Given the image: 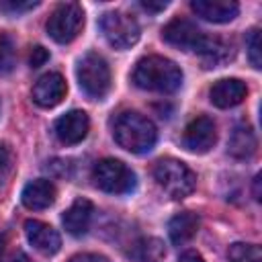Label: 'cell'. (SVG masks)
Masks as SVG:
<instances>
[{
  "label": "cell",
  "instance_id": "cell-1",
  "mask_svg": "<svg viewBox=\"0 0 262 262\" xmlns=\"http://www.w3.org/2000/svg\"><path fill=\"white\" fill-rule=\"evenodd\" d=\"M133 82L141 90L149 92H174L182 84V70L168 57L147 55L135 63Z\"/></svg>",
  "mask_w": 262,
  "mask_h": 262
},
{
  "label": "cell",
  "instance_id": "cell-2",
  "mask_svg": "<svg viewBox=\"0 0 262 262\" xmlns=\"http://www.w3.org/2000/svg\"><path fill=\"white\" fill-rule=\"evenodd\" d=\"M113 137L123 149L131 154H145L156 145L158 131L147 117L135 111H127L115 119Z\"/></svg>",
  "mask_w": 262,
  "mask_h": 262
},
{
  "label": "cell",
  "instance_id": "cell-3",
  "mask_svg": "<svg viewBox=\"0 0 262 262\" xmlns=\"http://www.w3.org/2000/svg\"><path fill=\"white\" fill-rule=\"evenodd\" d=\"M154 178L158 186L172 199L188 196L196 186V174L180 160L162 158L154 166Z\"/></svg>",
  "mask_w": 262,
  "mask_h": 262
},
{
  "label": "cell",
  "instance_id": "cell-4",
  "mask_svg": "<svg viewBox=\"0 0 262 262\" xmlns=\"http://www.w3.org/2000/svg\"><path fill=\"white\" fill-rule=\"evenodd\" d=\"M76 78L88 98L100 100L111 88V68L98 53H86L76 66Z\"/></svg>",
  "mask_w": 262,
  "mask_h": 262
},
{
  "label": "cell",
  "instance_id": "cell-5",
  "mask_svg": "<svg viewBox=\"0 0 262 262\" xmlns=\"http://www.w3.org/2000/svg\"><path fill=\"white\" fill-rule=\"evenodd\" d=\"M92 180L100 190L108 194H127L137 184L133 170L115 158H104L96 162V166L92 168Z\"/></svg>",
  "mask_w": 262,
  "mask_h": 262
},
{
  "label": "cell",
  "instance_id": "cell-6",
  "mask_svg": "<svg viewBox=\"0 0 262 262\" xmlns=\"http://www.w3.org/2000/svg\"><path fill=\"white\" fill-rule=\"evenodd\" d=\"M47 33L57 43H70L84 27V10L76 2H61L47 18Z\"/></svg>",
  "mask_w": 262,
  "mask_h": 262
},
{
  "label": "cell",
  "instance_id": "cell-7",
  "mask_svg": "<svg viewBox=\"0 0 262 262\" xmlns=\"http://www.w3.org/2000/svg\"><path fill=\"white\" fill-rule=\"evenodd\" d=\"M100 29L108 45H113L115 49H129L139 39V23L135 20V16L121 10L106 12L100 18Z\"/></svg>",
  "mask_w": 262,
  "mask_h": 262
},
{
  "label": "cell",
  "instance_id": "cell-8",
  "mask_svg": "<svg viewBox=\"0 0 262 262\" xmlns=\"http://www.w3.org/2000/svg\"><path fill=\"white\" fill-rule=\"evenodd\" d=\"M207 35H203V31L190 23L188 18H172L164 29H162V39L172 45L178 47L182 51H199L203 41Z\"/></svg>",
  "mask_w": 262,
  "mask_h": 262
},
{
  "label": "cell",
  "instance_id": "cell-9",
  "mask_svg": "<svg viewBox=\"0 0 262 262\" xmlns=\"http://www.w3.org/2000/svg\"><path fill=\"white\" fill-rule=\"evenodd\" d=\"M217 141V127L213 119L209 117H196L192 119L184 133H182V145L192 154H207Z\"/></svg>",
  "mask_w": 262,
  "mask_h": 262
},
{
  "label": "cell",
  "instance_id": "cell-10",
  "mask_svg": "<svg viewBox=\"0 0 262 262\" xmlns=\"http://www.w3.org/2000/svg\"><path fill=\"white\" fill-rule=\"evenodd\" d=\"M66 92H68V86H66L63 76L57 72H49V74H43L35 82L33 100L43 108H53L66 98Z\"/></svg>",
  "mask_w": 262,
  "mask_h": 262
},
{
  "label": "cell",
  "instance_id": "cell-11",
  "mask_svg": "<svg viewBox=\"0 0 262 262\" xmlns=\"http://www.w3.org/2000/svg\"><path fill=\"white\" fill-rule=\"evenodd\" d=\"M88 129H90V119L84 111H70L61 115L53 125L55 137L66 145L80 143L88 135Z\"/></svg>",
  "mask_w": 262,
  "mask_h": 262
},
{
  "label": "cell",
  "instance_id": "cell-12",
  "mask_svg": "<svg viewBox=\"0 0 262 262\" xmlns=\"http://www.w3.org/2000/svg\"><path fill=\"white\" fill-rule=\"evenodd\" d=\"M25 235H27L29 244H31L37 252H41V254H45V256H53V254L59 252V248H61V237H59V233H57L51 225H47V223H43V221H37V219L25 221Z\"/></svg>",
  "mask_w": 262,
  "mask_h": 262
},
{
  "label": "cell",
  "instance_id": "cell-13",
  "mask_svg": "<svg viewBox=\"0 0 262 262\" xmlns=\"http://www.w3.org/2000/svg\"><path fill=\"white\" fill-rule=\"evenodd\" d=\"M248 94V86L246 82H242L239 78H223L217 80L211 90H209V98L215 106L219 108H231L235 104H239Z\"/></svg>",
  "mask_w": 262,
  "mask_h": 262
},
{
  "label": "cell",
  "instance_id": "cell-14",
  "mask_svg": "<svg viewBox=\"0 0 262 262\" xmlns=\"http://www.w3.org/2000/svg\"><path fill=\"white\" fill-rule=\"evenodd\" d=\"M190 8L209 23H229L239 12V4L233 0H192Z\"/></svg>",
  "mask_w": 262,
  "mask_h": 262
},
{
  "label": "cell",
  "instance_id": "cell-15",
  "mask_svg": "<svg viewBox=\"0 0 262 262\" xmlns=\"http://www.w3.org/2000/svg\"><path fill=\"white\" fill-rule=\"evenodd\" d=\"M55 186L51 180L47 178H37V180H31L23 192H20V201L27 209L31 211H41V209H47L49 205H53L55 201Z\"/></svg>",
  "mask_w": 262,
  "mask_h": 262
},
{
  "label": "cell",
  "instance_id": "cell-16",
  "mask_svg": "<svg viewBox=\"0 0 262 262\" xmlns=\"http://www.w3.org/2000/svg\"><path fill=\"white\" fill-rule=\"evenodd\" d=\"M92 213H94L92 203L88 199H78L63 213L61 223H63V227H66L68 233H72V235H84L88 231V227H90Z\"/></svg>",
  "mask_w": 262,
  "mask_h": 262
},
{
  "label": "cell",
  "instance_id": "cell-17",
  "mask_svg": "<svg viewBox=\"0 0 262 262\" xmlns=\"http://www.w3.org/2000/svg\"><path fill=\"white\" fill-rule=\"evenodd\" d=\"M199 225H201V219L196 213L192 211H182L178 215H174L168 223V235H170V242L176 244V246H182L186 244L188 239L194 237V233L199 231Z\"/></svg>",
  "mask_w": 262,
  "mask_h": 262
},
{
  "label": "cell",
  "instance_id": "cell-18",
  "mask_svg": "<svg viewBox=\"0 0 262 262\" xmlns=\"http://www.w3.org/2000/svg\"><path fill=\"white\" fill-rule=\"evenodd\" d=\"M256 151V135L250 127L239 125L231 131L229 141H227V154L237 158V160H248Z\"/></svg>",
  "mask_w": 262,
  "mask_h": 262
},
{
  "label": "cell",
  "instance_id": "cell-19",
  "mask_svg": "<svg viewBox=\"0 0 262 262\" xmlns=\"http://www.w3.org/2000/svg\"><path fill=\"white\" fill-rule=\"evenodd\" d=\"M127 256L133 262H162L166 256V248L164 242L158 237H141L131 244Z\"/></svg>",
  "mask_w": 262,
  "mask_h": 262
},
{
  "label": "cell",
  "instance_id": "cell-20",
  "mask_svg": "<svg viewBox=\"0 0 262 262\" xmlns=\"http://www.w3.org/2000/svg\"><path fill=\"white\" fill-rule=\"evenodd\" d=\"M196 53L201 55L205 68H217V66H221L233 57L231 45H227L225 41H221L217 37H205V41Z\"/></svg>",
  "mask_w": 262,
  "mask_h": 262
},
{
  "label": "cell",
  "instance_id": "cell-21",
  "mask_svg": "<svg viewBox=\"0 0 262 262\" xmlns=\"http://www.w3.org/2000/svg\"><path fill=\"white\" fill-rule=\"evenodd\" d=\"M227 256L231 262H262V250L256 244H233Z\"/></svg>",
  "mask_w": 262,
  "mask_h": 262
},
{
  "label": "cell",
  "instance_id": "cell-22",
  "mask_svg": "<svg viewBox=\"0 0 262 262\" xmlns=\"http://www.w3.org/2000/svg\"><path fill=\"white\" fill-rule=\"evenodd\" d=\"M14 55H16V51H14L12 39L4 31H0V74H6L12 70Z\"/></svg>",
  "mask_w": 262,
  "mask_h": 262
},
{
  "label": "cell",
  "instance_id": "cell-23",
  "mask_svg": "<svg viewBox=\"0 0 262 262\" xmlns=\"http://www.w3.org/2000/svg\"><path fill=\"white\" fill-rule=\"evenodd\" d=\"M246 49H248V57L252 61V66L256 70L262 68V59H260V29H252L246 37Z\"/></svg>",
  "mask_w": 262,
  "mask_h": 262
},
{
  "label": "cell",
  "instance_id": "cell-24",
  "mask_svg": "<svg viewBox=\"0 0 262 262\" xmlns=\"http://www.w3.org/2000/svg\"><path fill=\"white\" fill-rule=\"evenodd\" d=\"M35 6H39V2H33V0H29V2H23V0H4V2H0V10L8 16L23 14L27 10H33Z\"/></svg>",
  "mask_w": 262,
  "mask_h": 262
},
{
  "label": "cell",
  "instance_id": "cell-25",
  "mask_svg": "<svg viewBox=\"0 0 262 262\" xmlns=\"http://www.w3.org/2000/svg\"><path fill=\"white\" fill-rule=\"evenodd\" d=\"M47 59H49V51L45 47H41V45L31 47V53H29V66L31 68H41Z\"/></svg>",
  "mask_w": 262,
  "mask_h": 262
},
{
  "label": "cell",
  "instance_id": "cell-26",
  "mask_svg": "<svg viewBox=\"0 0 262 262\" xmlns=\"http://www.w3.org/2000/svg\"><path fill=\"white\" fill-rule=\"evenodd\" d=\"M139 4H141V8L147 10V12H160V10H164V8L168 6L166 0H141Z\"/></svg>",
  "mask_w": 262,
  "mask_h": 262
},
{
  "label": "cell",
  "instance_id": "cell-27",
  "mask_svg": "<svg viewBox=\"0 0 262 262\" xmlns=\"http://www.w3.org/2000/svg\"><path fill=\"white\" fill-rule=\"evenodd\" d=\"M70 262H108V258H104L100 254H78Z\"/></svg>",
  "mask_w": 262,
  "mask_h": 262
},
{
  "label": "cell",
  "instance_id": "cell-28",
  "mask_svg": "<svg viewBox=\"0 0 262 262\" xmlns=\"http://www.w3.org/2000/svg\"><path fill=\"white\" fill-rule=\"evenodd\" d=\"M180 262H205V260H203V256H201L199 252L188 250V252H184V254L180 256Z\"/></svg>",
  "mask_w": 262,
  "mask_h": 262
},
{
  "label": "cell",
  "instance_id": "cell-29",
  "mask_svg": "<svg viewBox=\"0 0 262 262\" xmlns=\"http://www.w3.org/2000/svg\"><path fill=\"white\" fill-rule=\"evenodd\" d=\"M8 162H10V154H8V149L4 145H0V168L8 166Z\"/></svg>",
  "mask_w": 262,
  "mask_h": 262
},
{
  "label": "cell",
  "instance_id": "cell-30",
  "mask_svg": "<svg viewBox=\"0 0 262 262\" xmlns=\"http://www.w3.org/2000/svg\"><path fill=\"white\" fill-rule=\"evenodd\" d=\"M10 262H33V260H31V258H29L27 254H23V252H18V254H16V256H14V258H12Z\"/></svg>",
  "mask_w": 262,
  "mask_h": 262
},
{
  "label": "cell",
  "instance_id": "cell-31",
  "mask_svg": "<svg viewBox=\"0 0 262 262\" xmlns=\"http://www.w3.org/2000/svg\"><path fill=\"white\" fill-rule=\"evenodd\" d=\"M258 188H260V176L254 178V199H256V201H260V190H258Z\"/></svg>",
  "mask_w": 262,
  "mask_h": 262
},
{
  "label": "cell",
  "instance_id": "cell-32",
  "mask_svg": "<svg viewBox=\"0 0 262 262\" xmlns=\"http://www.w3.org/2000/svg\"><path fill=\"white\" fill-rule=\"evenodd\" d=\"M4 248H6V235L0 233V258H2V254H4Z\"/></svg>",
  "mask_w": 262,
  "mask_h": 262
}]
</instances>
